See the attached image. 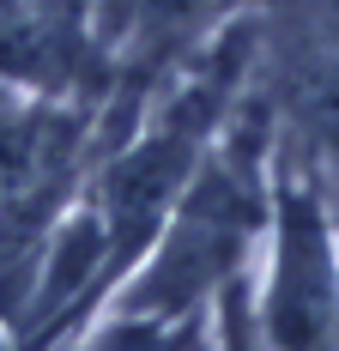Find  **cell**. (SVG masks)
<instances>
[{
  "label": "cell",
  "instance_id": "2",
  "mask_svg": "<svg viewBox=\"0 0 339 351\" xmlns=\"http://www.w3.org/2000/svg\"><path fill=\"white\" fill-rule=\"evenodd\" d=\"M272 351H339V267L321 206L303 188L279 194V267L267 297Z\"/></svg>",
  "mask_w": 339,
  "mask_h": 351
},
{
  "label": "cell",
  "instance_id": "6",
  "mask_svg": "<svg viewBox=\"0 0 339 351\" xmlns=\"http://www.w3.org/2000/svg\"><path fill=\"white\" fill-rule=\"evenodd\" d=\"M97 351H200V327L188 315H134L109 327Z\"/></svg>",
  "mask_w": 339,
  "mask_h": 351
},
{
  "label": "cell",
  "instance_id": "7",
  "mask_svg": "<svg viewBox=\"0 0 339 351\" xmlns=\"http://www.w3.org/2000/svg\"><path fill=\"white\" fill-rule=\"evenodd\" d=\"M224 351H267V339L255 333V315H248L242 291H224Z\"/></svg>",
  "mask_w": 339,
  "mask_h": 351
},
{
  "label": "cell",
  "instance_id": "1",
  "mask_svg": "<svg viewBox=\"0 0 339 351\" xmlns=\"http://www.w3.org/2000/svg\"><path fill=\"white\" fill-rule=\"evenodd\" d=\"M255 230V188L248 170H206L176 212L164 254L128 291V315H188L212 285L237 267L242 243Z\"/></svg>",
  "mask_w": 339,
  "mask_h": 351
},
{
  "label": "cell",
  "instance_id": "5",
  "mask_svg": "<svg viewBox=\"0 0 339 351\" xmlns=\"http://www.w3.org/2000/svg\"><path fill=\"white\" fill-rule=\"evenodd\" d=\"M212 0H109V31L134 36L145 49H170L182 31H194Z\"/></svg>",
  "mask_w": 339,
  "mask_h": 351
},
{
  "label": "cell",
  "instance_id": "3",
  "mask_svg": "<svg viewBox=\"0 0 339 351\" xmlns=\"http://www.w3.org/2000/svg\"><path fill=\"white\" fill-rule=\"evenodd\" d=\"M279 91H285V109L303 121L309 145L339 176V0H321L291 31Z\"/></svg>",
  "mask_w": 339,
  "mask_h": 351
},
{
  "label": "cell",
  "instance_id": "4",
  "mask_svg": "<svg viewBox=\"0 0 339 351\" xmlns=\"http://www.w3.org/2000/svg\"><path fill=\"white\" fill-rule=\"evenodd\" d=\"M0 73L6 79H55L61 43L49 25H36L19 0H0Z\"/></svg>",
  "mask_w": 339,
  "mask_h": 351
}]
</instances>
